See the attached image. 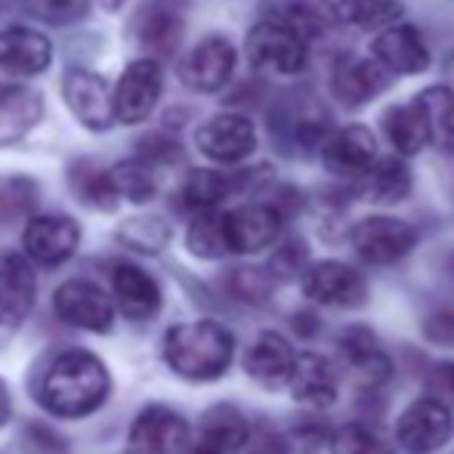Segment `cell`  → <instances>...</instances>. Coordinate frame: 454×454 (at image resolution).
I'll list each match as a JSON object with an SVG mask.
<instances>
[{"label":"cell","mask_w":454,"mask_h":454,"mask_svg":"<svg viewBox=\"0 0 454 454\" xmlns=\"http://www.w3.org/2000/svg\"><path fill=\"white\" fill-rule=\"evenodd\" d=\"M112 377L87 349H68L50 364L41 383V405L56 418H87L108 399Z\"/></svg>","instance_id":"1"},{"label":"cell","mask_w":454,"mask_h":454,"mask_svg":"<svg viewBox=\"0 0 454 454\" xmlns=\"http://www.w3.org/2000/svg\"><path fill=\"white\" fill-rule=\"evenodd\" d=\"M235 340L216 322H189L168 331L164 359L185 380H216L232 364Z\"/></svg>","instance_id":"2"},{"label":"cell","mask_w":454,"mask_h":454,"mask_svg":"<svg viewBox=\"0 0 454 454\" xmlns=\"http://www.w3.org/2000/svg\"><path fill=\"white\" fill-rule=\"evenodd\" d=\"M247 62L266 78H294L306 66V41L281 19H266L247 35Z\"/></svg>","instance_id":"3"},{"label":"cell","mask_w":454,"mask_h":454,"mask_svg":"<svg viewBox=\"0 0 454 454\" xmlns=\"http://www.w3.org/2000/svg\"><path fill=\"white\" fill-rule=\"evenodd\" d=\"M451 408L445 402L433 399V395L411 402L402 411V418L395 420V442L408 454H436L451 442Z\"/></svg>","instance_id":"4"},{"label":"cell","mask_w":454,"mask_h":454,"mask_svg":"<svg viewBox=\"0 0 454 454\" xmlns=\"http://www.w3.org/2000/svg\"><path fill=\"white\" fill-rule=\"evenodd\" d=\"M356 254L371 266H395L414 251L418 232L395 216H364L353 226Z\"/></svg>","instance_id":"5"},{"label":"cell","mask_w":454,"mask_h":454,"mask_svg":"<svg viewBox=\"0 0 454 454\" xmlns=\"http://www.w3.org/2000/svg\"><path fill=\"white\" fill-rule=\"evenodd\" d=\"M164 90V72L158 59H137L124 68L118 87L112 93L114 102V121L124 124H143L155 112L158 99Z\"/></svg>","instance_id":"6"},{"label":"cell","mask_w":454,"mask_h":454,"mask_svg":"<svg viewBox=\"0 0 454 454\" xmlns=\"http://www.w3.org/2000/svg\"><path fill=\"white\" fill-rule=\"evenodd\" d=\"M235 47L226 41V37H204L201 43L189 50V53L180 59L176 72H180V81L189 90L195 93H216L229 84L235 72Z\"/></svg>","instance_id":"7"},{"label":"cell","mask_w":454,"mask_h":454,"mask_svg":"<svg viewBox=\"0 0 454 454\" xmlns=\"http://www.w3.org/2000/svg\"><path fill=\"white\" fill-rule=\"evenodd\" d=\"M303 294L318 306H343L353 309L368 300V287L359 270L337 260H318L303 270Z\"/></svg>","instance_id":"8"},{"label":"cell","mask_w":454,"mask_h":454,"mask_svg":"<svg viewBox=\"0 0 454 454\" xmlns=\"http://www.w3.org/2000/svg\"><path fill=\"white\" fill-rule=\"evenodd\" d=\"M133 31H137V41L143 43L145 53H152V59L176 56L185 31L183 0H149L137 12Z\"/></svg>","instance_id":"9"},{"label":"cell","mask_w":454,"mask_h":454,"mask_svg":"<svg viewBox=\"0 0 454 454\" xmlns=\"http://www.w3.org/2000/svg\"><path fill=\"white\" fill-rule=\"evenodd\" d=\"M62 96H66V106L87 130L106 133L114 124V102L108 93V84L99 74L87 72V68H72V72L62 78Z\"/></svg>","instance_id":"10"},{"label":"cell","mask_w":454,"mask_h":454,"mask_svg":"<svg viewBox=\"0 0 454 454\" xmlns=\"http://www.w3.org/2000/svg\"><path fill=\"white\" fill-rule=\"evenodd\" d=\"M270 124L272 137H278L281 145H291L297 152H312L322 149V143L328 139L331 118L316 99H303L281 102L278 108H272Z\"/></svg>","instance_id":"11"},{"label":"cell","mask_w":454,"mask_h":454,"mask_svg":"<svg viewBox=\"0 0 454 454\" xmlns=\"http://www.w3.org/2000/svg\"><path fill=\"white\" fill-rule=\"evenodd\" d=\"M281 214L272 204H245L229 214H223L226 226V245L229 254H260L270 245H275L281 235Z\"/></svg>","instance_id":"12"},{"label":"cell","mask_w":454,"mask_h":454,"mask_svg":"<svg viewBox=\"0 0 454 454\" xmlns=\"http://www.w3.org/2000/svg\"><path fill=\"white\" fill-rule=\"evenodd\" d=\"M189 449V424L164 405H149L130 427V454H183Z\"/></svg>","instance_id":"13"},{"label":"cell","mask_w":454,"mask_h":454,"mask_svg":"<svg viewBox=\"0 0 454 454\" xmlns=\"http://www.w3.org/2000/svg\"><path fill=\"white\" fill-rule=\"evenodd\" d=\"M56 316L72 328L106 334L114 322V303L93 281H66L56 291Z\"/></svg>","instance_id":"14"},{"label":"cell","mask_w":454,"mask_h":454,"mask_svg":"<svg viewBox=\"0 0 454 454\" xmlns=\"http://www.w3.org/2000/svg\"><path fill=\"white\" fill-rule=\"evenodd\" d=\"M198 149L216 164H239L257 149V130L245 114L223 112L204 121L198 130Z\"/></svg>","instance_id":"15"},{"label":"cell","mask_w":454,"mask_h":454,"mask_svg":"<svg viewBox=\"0 0 454 454\" xmlns=\"http://www.w3.org/2000/svg\"><path fill=\"white\" fill-rule=\"evenodd\" d=\"M81 245V226L72 216L62 214H47L28 220L22 235L25 257L43 266H59L62 260H68Z\"/></svg>","instance_id":"16"},{"label":"cell","mask_w":454,"mask_h":454,"mask_svg":"<svg viewBox=\"0 0 454 454\" xmlns=\"http://www.w3.org/2000/svg\"><path fill=\"white\" fill-rule=\"evenodd\" d=\"M325 170L337 180H359L377 161V139L364 124H349L322 143Z\"/></svg>","instance_id":"17"},{"label":"cell","mask_w":454,"mask_h":454,"mask_svg":"<svg viewBox=\"0 0 454 454\" xmlns=\"http://www.w3.org/2000/svg\"><path fill=\"white\" fill-rule=\"evenodd\" d=\"M371 53L387 72L395 74H420L430 68V50L414 25L393 22L383 28L371 43Z\"/></svg>","instance_id":"18"},{"label":"cell","mask_w":454,"mask_h":454,"mask_svg":"<svg viewBox=\"0 0 454 454\" xmlns=\"http://www.w3.org/2000/svg\"><path fill=\"white\" fill-rule=\"evenodd\" d=\"M387 74L389 72L377 59H356V56H347V59L337 62L334 72H331V96H334L343 108H362L387 90V84H389Z\"/></svg>","instance_id":"19"},{"label":"cell","mask_w":454,"mask_h":454,"mask_svg":"<svg viewBox=\"0 0 454 454\" xmlns=\"http://www.w3.org/2000/svg\"><path fill=\"white\" fill-rule=\"evenodd\" d=\"M35 306V272L22 254H0V325L19 328Z\"/></svg>","instance_id":"20"},{"label":"cell","mask_w":454,"mask_h":454,"mask_svg":"<svg viewBox=\"0 0 454 454\" xmlns=\"http://www.w3.org/2000/svg\"><path fill=\"white\" fill-rule=\"evenodd\" d=\"M337 349H340L343 362H347L368 387H380V383H387L389 374H393V362H389V356L380 349L377 334L368 325H347V328L340 331V337H337Z\"/></svg>","instance_id":"21"},{"label":"cell","mask_w":454,"mask_h":454,"mask_svg":"<svg viewBox=\"0 0 454 454\" xmlns=\"http://www.w3.org/2000/svg\"><path fill=\"white\" fill-rule=\"evenodd\" d=\"M112 291H114V306L130 322L155 318L158 309H161V287H158V281L149 272L139 270V266L121 263L112 272Z\"/></svg>","instance_id":"22"},{"label":"cell","mask_w":454,"mask_h":454,"mask_svg":"<svg viewBox=\"0 0 454 454\" xmlns=\"http://www.w3.org/2000/svg\"><path fill=\"white\" fill-rule=\"evenodd\" d=\"M53 62V43L35 28H12L0 31V68L10 74H41Z\"/></svg>","instance_id":"23"},{"label":"cell","mask_w":454,"mask_h":454,"mask_svg":"<svg viewBox=\"0 0 454 454\" xmlns=\"http://www.w3.org/2000/svg\"><path fill=\"white\" fill-rule=\"evenodd\" d=\"M294 399L309 408H328L337 402V371L325 356L300 353L294 359L291 377H287Z\"/></svg>","instance_id":"24"},{"label":"cell","mask_w":454,"mask_h":454,"mask_svg":"<svg viewBox=\"0 0 454 454\" xmlns=\"http://www.w3.org/2000/svg\"><path fill=\"white\" fill-rule=\"evenodd\" d=\"M294 347L287 343V337L275 334V331H263V334L254 340V347L245 356V371L266 389H278L287 383L294 368Z\"/></svg>","instance_id":"25"},{"label":"cell","mask_w":454,"mask_h":454,"mask_svg":"<svg viewBox=\"0 0 454 454\" xmlns=\"http://www.w3.org/2000/svg\"><path fill=\"white\" fill-rule=\"evenodd\" d=\"M411 192V170L402 158H377L356 180V195L371 204H399Z\"/></svg>","instance_id":"26"},{"label":"cell","mask_w":454,"mask_h":454,"mask_svg":"<svg viewBox=\"0 0 454 454\" xmlns=\"http://www.w3.org/2000/svg\"><path fill=\"white\" fill-rule=\"evenodd\" d=\"M43 99L31 87H0V143L22 139L41 121Z\"/></svg>","instance_id":"27"},{"label":"cell","mask_w":454,"mask_h":454,"mask_svg":"<svg viewBox=\"0 0 454 454\" xmlns=\"http://www.w3.org/2000/svg\"><path fill=\"white\" fill-rule=\"evenodd\" d=\"M247 436H251V427H247L245 414L232 405H214L204 411L201 418V449L214 454H235L245 449Z\"/></svg>","instance_id":"28"},{"label":"cell","mask_w":454,"mask_h":454,"mask_svg":"<svg viewBox=\"0 0 454 454\" xmlns=\"http://www.w3.org/2000/svg\"><path fill=\"white\" fill-rule=\"evenodd\" d=\"M380 121H383V133H387L389 145H393L402 158L418 155V152H424V145L430 143V133H427L424 114H420L418 102L389 106Z\"/></svg>","instance_id":"29"},{"label":"cell","mask_w":454,"mask_h":454,"mask_svg":"<svg viewBox=\"0 0 454 454\" xmlns=\"http://www.w3.org/2000/svg\"><path fill=\"white\" fill-rule=\"evenodd\" d=\"M331 16L356 31H383L405 16V6L399 0H337Z\"/></svg>","instance_id":"30"},{"label":"cell","mask_w":454,"mask_h":454,"mask_svg":"<svg viewBox=\"0 0 454 454\" xmlns=\"http://www.w3.org/2000/svg\"><path fill=\"white\" fill-rule=\"evenodd\" d=\"M414 102H418L420 114H424L430 143H436L442 152L454 155V93L449 87H427Z\"/></svg>","instance_id":"31"},{"label":"cell","mask_w":454,"mask_h":454,"mask_svg":"<svg viewBox=\"0 0 454 454\" xmlns=\"http://www.w3.org/2000/svg\"><path fill=\"white\" fill-rule=\"evenodd\" d=\"M235 189V180L216 170H189V176L180 185V207L183 210H214L220 201H226L229 192Z\"/></svg>","instance_id":"32"},{"label":"cell","mask_w":454,"mask_h":454,"mask_svg":"<svg viewBox=\"0 0 454 454\" xmlns=\"http://www.w3.org/2000/svg\"><path fill=\"white\" fill-rule=\"evenodd\" d=\"M331 454H395V445L380 427L349 420L331 433Z\"/></svg>","instance_id":"33"},{"label":"cell","mask_w":454,"mask_h":454,"mask_svg":"<svg viewBox=\"0 0 454 454\" xmlns=\"http://www.w3.org/2000/svg\"><path fill=\"white\" fill-rule=\"evenodd\" d=\"M68 183H72V192L81 198L84 204H90L96 210H114L118 207V192L112 185V176L108 170L96 168L93 161H78L68 170Z\"/></svg>","instance_id":"34"},{"label":"cell","mask_w":454,"mask_h":454,"mask_svg":"<svg viewBox=\"0 0 454 454\" xmlns=\"http://www.w3.org/2000/svg\"><path fill=\"white\" fill-rule=\"evenodd\" d=\"M185 245L195 257L201 260H220L229 254L226 245V226H223L220 210H198L195 220L189 223V232H185Z\"/></svg>","instance_id":"35"},{"label":"cell","mask_w":454,"mask_h":454,"mask_svg":"<svg viewBox=\"0 0 454 454\" xmlns=\"http://www.w3.org/2000/svg\"><path fill=\"white\" fill-rule=\"evenodd\" d=\"M112 176V185L118 192V198H127L133 204H145L155 195V170H152L149 161L143 158H133V161H121L108 170Z\"/></svg>","instance_id":"36"},{"label":"cell","mask_w":454,"mask_h":454,"mask_svg":"<svg viewBox=\"0 0 454 454\" xmlns=\"http://www.w3.org/2000/svg\"><path fill=\"white\" fill-rule=\"evenodd\" d=\"M306 266H309V247H306V241L287 239L285 245L272 254L270 272L275 278H297V275H303Z\"/></svg>","instance_id":"37"},{"label":"cell","mask_w":454,"mask_h":454,"mask_svg":"<svg viewBox=\"0 0 454 454\" xmlns=\"http://www.w3.org/2000/svg\"><path fill=\"white\" fill-rule=\"evenodd\" d=\"M28 12H35L43 22H74L87 10V0H22Z\"/></svg>","instance_id":"38"},{"label":"cell","mask_w":454,"mask_h":454,"mask_svg":"<svg viewBox=\"0 0 454 454\" xmlns=\"http://www.w3.org/2000/svg\"><path fill=\"white\" fill-rule=\"evenodd\" d=\"M270 278L260 270H235L232 272V294L247 303H260V300L270 297Z\"/></svg>","instance_id":"39"},{"label":"cell","mask_w":454,"mask_h":454,"mask_svg":"<svg viewBox=\"0 0 454 454\" xmlns=\"http://www.w3.org/2000/svg\"><path fill=\"white\" fill-rule=\"evenodd\" d=\"M168 239V229L158 220H133L124 229V241H130L133 247H143V251H158Z\"/></svg>","instance_id":"40"},{"label":"cell","mask_w":454,"mask_h":454,"mask_svg":"<svg viewBox=\"0 0 454 454\" xmlns=\"http://www.w3.org/2000/svg\"><path fill=\"white\" fill-rule=\"evenodd\" d=\"M180 143H174L170 137H164V133H152V137H145L143 143H139V158L149 164H170L180 158Z\"/></svg>","instance_id":"41"},{"label":"cell","mask_w":454,"mask_h":454,"mask_svg":"<svg viewBox=\"0 0 454 454\" xmlns=\"http://www.w3.org/2000/svg\"><path fill=\"white\" fill-rule=\"evenodd\" d=\"M427 387H430V395L445 405H454V362H439L436 368L427 377Z\"/></svg>","instance_id":"42"},{"label":"cell","mask_w":454,"mask_h":454,"mask_svg":"<svg viewBox=\"0 0 454 454\" xmlns=\"http://www.w3.org/2000/svg\"><path fill=\"white\" fill-rule=\"evenodd\" d=\"M427 334L436 343H454V309H442L427 322Z\"/></svg>","instance_id":"43"},{"label":"cell","mask_w":454,"mask_h":454,"mask_svg":"<svg viewBox=\"0 0 454 454\" xmlns=\"http://www.w3.org/2000/svg\"><path fill=\"white\" fill-rule=\"evenodd\" d=\"M291 328H294V334H297V337H303V340H309V337H316V334H318V328H322V322H318L316 312L303 309V312H297V316L291 318Z\"/></svg>","instance_id":"44"},{"label":"cell","mask_w":454,"mask_h":454,"mask_svg":"<svg viewBox=\"0 0 454 454\" xmlns=\"http://www.w3.org/2000/svg\"><path fill=\"white\" fill-rule=\"evenodd\" d=\"M10 414H12V402H10V393H6V383L0 380V427L10 420Z\"/></svg>","instance_id":"45"},{"label":"cell","mask_w":454,"mask_h":454,"mask_svg":"<svg viewBox=\"0 0 454 454\" xmlns=\"http://www.w3.org/2000/svg\"><path fill=\"white\" fill-rule=\"evenodd\" d=\"M121 4H124V0H99V6H106V10H108V12L121 10Z\"/></svg>","instance_id":"46"},{"label":"cell","mask_w":454,"mask_h":454,"mask_svg":"<svg viewBox=\"0 0 454 454\" xmlns=\"http://www.w3.org/2000/svg\"><path fill=\"white\" fill-rule=\"evenodd\" d=\"M195 454H214V451H207V449H201V445H198V449H195Z\"/></svg>","instance_id":"47"}]
</instances>
